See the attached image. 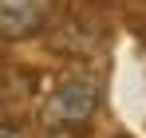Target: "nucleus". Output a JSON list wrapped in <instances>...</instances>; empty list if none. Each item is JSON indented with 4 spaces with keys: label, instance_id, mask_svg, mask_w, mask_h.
I'll use <instances>...</instances> for the list:
<instances>
[{
    "label": "nucleus",
    "instance_id": "nucleus-5",
    "mask_svg": "<svg viewBox=\"0 0 146 138\" xmlns=\"http://www.w3.org/2000/svg\"><path fill=\"white\" fill-rule=\"evenodd\" d=\"M51 138H75V130H51Z\"/></svg>",
    "mask_w": 146,
    "mask_h": 138
},
{
    "label": "nucleus",
    "instance_id": "nucleus-2",
    "mask_svg": "<svg viewBox=\"0 0 146 138\" xmlns=\"http://www.w3.org/2000/svg\"><path fill=\"white\" fill-rule=\"evenodd\" d=\"M55 0H0V40H28L44 32Z\"/></svg>",
    "mask_w": 146,
    "mask_h": 138
},
{
    "label": "nucleus",
    "instance_id": "nucleus-3",
    "mask_svg": "<svg viewBox=\"0 0 146 138\" xmlns=\"http://www.w3.org/2000/svg\"><path fill=\"white\" fill-rule=\"evenodd\" d=\"M32 95V75L24 71H0V122L24 115V103Z\"/></svg>",
    "mask_w": 146,
    "mask_h": 138
},
{
    "label": "nucleus",
    "instance_id": "nucleus-4",
    "mask_svg": "<svg viewBox=\"0 0 146 138\" xmlns=\"http://www.w3.org/2000/svg\"><path fill=\"white\" fill-rule=\"evenodd\" d=\"M0 138H28L20 126H12V122H0Z\"/></svg>",
    "mask_w": 146,
    "mask_h": 138
},
{
    "label": "nucleus",
    "instance_id": "nucleus-1",
    "mask_svg": "<svg viewBox=\"0 0 146 138\" xmlns=\"http://www.w3.org/2000/svg\"><path fill=\"white\" fill-rule=\"evenodd\" d=\"M99 99H103V79L91 71H75L44 95L40 122L48 130H75V126L91 122V115L99 111Z\"/></svg>",
    "mask_w": 146,
    "mask_h": 138
}]
</instances>
